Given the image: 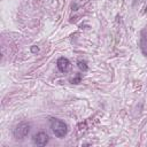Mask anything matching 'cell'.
<instances>
[{
    "mask_svg": "<svg viewBox=\"0 0 147 147\" xmlns=\"http://www.w3.org/2000/svg\"><path fill=\"white\" fill-rule=\"evenodd\" d=\"M51 129L53 131V133L57 137V138H62L67 134L68 132V126L67 124L59 119V118H51Z\"/></svg>",
    "mask_w": 147,
    "mask_h": 147,
    "instance_id": "obj_1",
    "label": "cell"
},
{
    "mask_svg": "<svg viewBox=\"0 0 147 147\" xmlns=\"http://www.w3.org/2000/svg\"><path fill=\"white\" fill-rule=\"evenodd\" d=\"M146 11H147V6H146Z\"/></svg>",
    "mask_w": 147,
    "mask_h": 147,
    "instance_id": "obj_9",
    "label": "cell"
},
{
    "mask_svg": "<svg viewBox=\"0 0 147 147\" xmlns=\"http://www.w3.org/2000/svg\"><path fill=\"white\" fill-rule=\"evenodd\" d=\"M56 65L61 72H67L70 69V61L67 57H60L56 62Z\"/></svg>",
    "mask_w": 147,
    "mask_h": 147,
    "instance_id": "obj_4",
    "label": "cell"
},
{
    "mask_svg": "<svg viewBox=\"0 0 147 147\" xmlns=\"http://www.w3.org/2000/svg\"><path fill=\"white\" fill-rule=\"evenodd\" d=\"M30 132V124L29 123H21L18 124L15 130H14V137L16 139H23L24 137L28 136V133Z\"/></svg>",
    "mask_w": 147,
    "mask_h": 147,
    "instance_id": "obj_2",
    "label": "cell"
},
{
    "mask_svg": "<svg viewBox=\"0 0 147 147\" xmlns=\"http://www.w3.org/2000/svg\"><path fill=\"white\" fill-rule=\"evenodd\" d=\"M31 51H32L33 53H37V52H38V47H36V46H32V47H31Z\"/></svg>",
    "mask_w": 147,
    "mask_h": 147,
    "instance_id": "obj_8",
    "label": "cell"
},
{
    "mask_svg": "<svg viewBox=\"0 0 147 147\" xmlns=\"http://www.w3.org/2000/svg\"><path fill=\"white\" fill-rule=\"evenodd\" d=\"M48 138L49 137L46 132H39L33 136V141H34V144H37L39 146H44L48 142Z\"/></svg>",
    "mask_w": 147,
    "mask_h": 147,
    "instance_id": "obj_3",
    "label": "cell"
},
{
    "mask_svg": "<svg viewBox=\"0 0 147 147\" xmlns=\"http://www.w3.org/2000/svg\"><path fill=\"white\" fill-rule=\"evenodd\" d=\"M139 46H140L141 52L147 56V34H146V31H142V32H141V37H140V41H139Z\"/></svg>",
    "mask_w": 147,
    "mask_h": 147,
    "instance_id": "obj_5",
    "label": "cell"
},
{
    "mask_svg": "<svg viewBox=\"0 0 147 147\" xmlns=\"http://www.w3.org/2000/svg\"><path fill=\"white\" fill-rule=\"evenodd\" d=\"M77 65H78V68H79L82 71H84V72L88 70V67H87V64H86V62H85V61L79 60V61L77 62Z\"/></svg>",
    "mask_w": 147,
    "mask_h": 147,
    "instance_id": "obj_6",
    "label": "cell"
},
{
    "mask_svg": "<svg viewBox=\"0 0 147 147\" xmlns=\"http://www.w3.org/2000/svg\"><path fill=\"white\" fill-rule=\"evenodd\" d=\"M71 82H72V83H75V84H77V83H79V82H80V76L78 75V76H77V77H75V78H74V79H72Z\"/></svg>",
    "mask_w": 147,
    "mask_h": 147,
    "instance_id": "obj_7",
    "label": "cell"
}]
</instances>
